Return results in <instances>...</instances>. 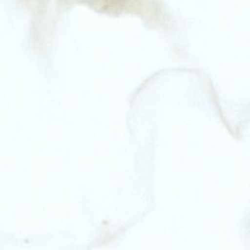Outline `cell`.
<instances>
[{
  "label": "cell",
  "mask_w": 250,
  "mask_h": 250,
  "mask_svg": "<svg viewBox=\"0 0 250 250\" xmlns=\"http://www.w3.org/2000/svg\"><path fill=\"white\" fill-rule=\"evenodd\" d=\"M90 7L101 12L112 13L123 9L130 0H82Z\"/></svg>",
  "instance_id": "cell-1"
}]
</instances>
